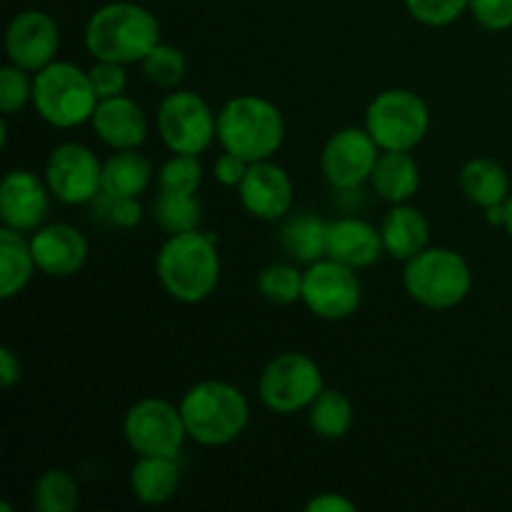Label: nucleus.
<instances>
[{
	"instance_id": "nucleus-1",
	"label": "nucleus",
	"mask_w": 512,
	"mask_h": 512,
	"mask_svg": "<svg viewBox=\"0 0 512 512\" xmlns=\"http://www.w3.org/2000/svg\"><path fill=\"white\" fill-rule=\"evenodd\" d=\"M155 275L165 293L178 303H203L220 283L218 238L200 230L168 235L155 258Z\"/></svg>"
},
{
	"instance_id": "nucleus-2",
	"label": "nucleus",
	"mask_w": 512,
	"mask_h": 512,
	"mask_svg": "<svg viewBox=\"0 0 512 512\" xmlns=\"http://www.w3.org/2000/svg\"><path fill=\"white\" fill-rule=\"evenodd\" d=\"M158 43V18L148 8L128 0L100 5L85 25V48L95 60L140 63Z\"/></svg>"
},
{
	"instance_id": "nucleus-3",
	"label": "nucleus",
	"mask_w": 512,
	"mask_h": 512,
	"mask_svg": "<svg viewBox=\"0 0 512 512\" xmlns=\"http://www.w3.org/2000/svg\"><path fill=\"white\" fill-rule=\"evenodd\" d=\"M185 430L193 443L205 448H220L245 433L250 420V405L235 385L225 380L195 383L180 400Z\"/></svg>"
},
{
	"instance_id": "nucleus-4",
	"label": "nucleus",
	"mask_w": 512,
	"mask_h": 512,
	"mask_svg": "<svg viewBox=\"0 0 512 512\" xmlns=\"http://www.w3.org/2000/svg\"><path fill=\"white\" fill-rule=\"evenodd\" d=\"M218 140L223 150L248 163L270 160L285 140L283 113L260 95L230 98L218 113Z\"/></svg>"
},
{
	"instance_id": "nucleus-5",
	"label": "nucleus",
	"mask_w": 512,
	"mask_h": 512,
	"mask_svg": "<svg viewBox=\"0 0 512 512\" xmlns=\"http://www.w3.org/2000/svg\"><path fill=\"white\" fill-rule=\"evenodd\" d=\"M98 103L88 70L68 60H53L33 75V108L53 128L70 130L90 123Z\"/></svg>"
},
{
	"instance_id": "nucleus-6",
	"label": "nucleus",
	"mask_w": 512,
	"mask_h": 512,
	"mask_svg": "<svg viewBox=\"0 0 512 512\" xmlns=\"http://www.w3.org/2000/svg\"><path fill=\"white\" fill-rule=\"evenodd\" d=\"M405 293L428 310H450L463 303L473 288L470 265L458 250L425 248L405 263Z\"/></svg>"
},
{
	"instance_id": "nucleus-7",
	"label": "nucleus",
	"mask_w": 512,
	"mask_h": 512,
	"mask_svg": "<svg viewBox=\"0 0 512 512\" xmlns=\"http://www.w3.org/2000/svg\"><path fill=\"white\" fill-rule=\"evenodd\" d=\"M365 130L373 135L380 150H413L428 135L430 110L413 90H383L370 100Z\"/></svg>"
},
{
	"instance_id": "nucleus-8",
	"label": "nucleus",
	"mask_w": 512,
	"mask_h": 512,
	"mask_svg": "<svg viewBox=\"0 0 512 512\" xmlns=\"http://www.w3.org/2000/svg\"><path fill=\"white\" fill-rule=\"evenodd\" d=\"M323 370L305 353H280L263 368L258 380L260 400L278 415H293L308 410L323 393Z\"/></svg>"
},
{
	"instance_id": "nucleus-9",
	"label": "nucleus",
	"mask_w": 512,
	"mask_h": 512,
	"mask_svg": "<svg viewBox=\"0 0 512 512\" xmlns=\"http://www.w3.org/2000/svg\"><path fill=\"white\" fill-rule=\"evenodd\" d=\"M160 140L170 153L200 155L218 138V113L193 90H173L155 113Z\"/></svg>"
},
{
	"instance_id": "nucleus-10",
	"label": "nucleus",
	"mask_w": 512,
	"mask_h": 512,
	"mask_svg": "<svg viewBox=\"0 0 512 512\" xmlns=\"http://www.w3.org/2000/svg\"><path fill=\"white\" fill-rule=\"evenodd\" d=\"M125 443L135 455L178 458L188 440L180 408L160 398H143L130 405L123 418Z\"/></svg>"
},
{
	"instance_id": "nucleus-11",
	"label": "nucleus",
	"mask_w": 512,
	"mask_h": 512,
	"mask_svg": "<svg viewBox=\"0 0 512 512\" xmlns=\"http://www.w3.org/2000/svg\"><path fill=\"white\" fill-rule=\"evenodd\" d=\"M300 300L320 320L338 323V320L353 318L363 303V283L358 278V270L333 258L308 265Z\"/></svg>"
},
{
	"instance_id": "nucleus-12",
	"label": "nucleus",
	"mask_w": 512,
	"mask_h": 512,
	"mask_svg": "<svg viewBox=\"0 0 512 512\" xmlns=\"http://www.w3.org/2000/svg\"><path fill=\"white\" fill-rule=\"evenodd\" d=\"M45 183L63 205H88L103 190V165L83 143H60L45 163Z\"/></svg>"
},
{
	"instance_id": "nucleus-13",
	"label": "nucleus",
	"mask_w": 512,
	"mask_h": 512,
	"mask_svg": "<svg viewBox=\"0 0 512 512\" xmlns=\"http://www.w3.org/2000/svg\"><path fill=\"white\" fill-rule=\"evenodd\" d=\"M380 153L383 150L365 128H340L330 135L320 153V170L330 188L350 193L368 183Z\"/></svg>"
},
{
	"instance_id": "nucleus-14",
	"label": "nucleus",
	"mask_w": 512,
	"mask_h": 512,
	"mask_svg": "<svg viewBox=\"0 0 512 512\" xmlns=\"http://www.w3.org/2000/svg\"><path fill=\"white\" fill-rule=\"evenodd\" d=\"M60 50V28L43 10H23L5 30L8 60L28 73H38L55 60Z\"/></svg>"
},
{
	"instance_id": "nucleus-15",
	"label": "nucleus",
	"mask_w": 512,
	"mask_h": 512,
	"mask_svg": "<svg viewBox=\"0 0 512 512\" xmlns=\"http://www.w3.org/2000/svg\"><path fill=\"white\" fill-rule=\"evenodd\" d=\"M50 188L33 170H10L0 185V220L5 228L33 233L50 213Z\"/></svg>"
},
{
	"instance_id": "nucleus-16",
	"label": "nucleus",
	"mask_w": 512,
	"mask_h": 512,
	"mask_svg": "<svg viewBox=\"0 0 512 512\" xmlns=\"http://www.w3.org/2000/svg\"><path fill=\"white\" fill-rule=\"evenodd\" d=\"M238 198L245 213L253 218L273 223L283 220L293 208V180L288 170L270 160L250 163L243 183L238 185Z\"/></svg>"
},
{
	"instance_id": "nucleus-17",
	"label": "nucleus",
	"mask_w": 512,
	"mask_h": 512,
	"mask_svg": "<svg viewBox=\"0 0 512 512\" xmlns=\"http://www.w3.org/2000/svg\"><path fill=\"white\" fill-rule=\"evenodd\" d=\"M35 265L48 278H70L80 273L88 260V238L70 223L40 225L30 235Z\"/></svg>"
},
{
	"instance_id": "nucleus-18",
	"label": "nucleus",
	"mask_w": 512,
	"mask_h": 512,
	"mask_svg": "<svg viewBox=\"0 0 512 512\" xmlns=\"http://www.w3.org/2000/svg\"><path fill=\"white\" fill-rule=\"evenodd\" d=\"M90 123L100 143L113 150H135L148 138V120L143 108L128 95L100 100Z\"/></svg>"
},
{
	"instance_id": "nucleus-19",
	"label": "nucleus",
	"mask_w": 512,
	"mask_h": 512,
	"mask_svg": "<svg viewBox=\"0 0 512 512\" xmlns=\"http://www.w3.org/2000/svg\"><path fill=\"white\" fill-rule=\"evenodd\" d=\"M385 253L383 235L378 228L360 218H338L328 225L325 258L348 265L353 270L373 268Z\"/></svg>"
},
{
	"instance_id": "nucleus-20",
	"label": "nucleus",
	"mask_w": 512,
	"mask_h": 512,
	"mask_svg": "<svg viewBox=\"0 0 512 512\" xmlns=\"http://www.w3.org/2000/svg\"><path fill=\"white\" fill-rule=\"evenodd\" d=\"M385 253L393 260L408 263L418 253H423L430 243V225L418 208L408 203H398L385 213L380 223Z\"/></svg>"
},
{
	"instance_id": "nucleus-21",
	"label": "nucleus",
	"mask_w": 512,
	"mask_h": 512,
	"mask_svg": "<svg viewBox=\"0 0 512 512\" xmlns=\"http://www.w3.org/2000/svg\"><path fill=\"white\" fill-rule=\"evenodd\" d=\"M370 185L390 205L408 203L420 188V165L410 150H383L375 163Z\"/></svg>"
},
{
	"instance_id": "nucleus-22",
	"label": "nucleus",
	"mask_w": 512,
	"mask_h": 512,
	"mask_svg": "<svg viewBox=\"0 0 512 512\" xmlns=\"http://www.w3.org/2000/svg\"><path fill=\"white\" fill-rule=\"evenodd\" d=\"M180 485L178 458L138 455L130 470V490L143 505H165L175 498Z\"/></svg>"
},
{
	"instance_id": "nucleus-23",
	"label": "nucleus",
	"mask_w": 512,
	"mask_h": 512,
	"mask_svg": "<svg viewBox=\"0 0 512 512\" xmlns=\"http://www.w3.org/2000/svg\"><path fill=\"white\" fill-rule=\"evenodd\" d=\"M38 270L30 248V238L13 228H0V298L13 300L28 288Z\"/></svg>"
},
{
	"instance_id": "nucleus-24",
	"label": "nucleus",
	"mask_w": 512,
	"mask_h": 512,
	"mask_svg": "<svg viewBox=\"0 0 512 512\" xmlns=\"http://www.w3.org/2000/svg\"><path fill=\"white\" fill-rule=\"evenodd\" d=\"M328 225V220L315 213L285 215V223L280 228V245L295 263H318L325 258V248H328Z\"/></svg>"
},
{
	"instance_id": "nucleus-25",
	"label": "nucleus",
	"mask_w": 512,
	"mask_h": 512,
	"mask_svg": "<svg viewBox=\"0 0 512 512\" xmlns=\"http://www.w3.org/2000/svg\"><path fill=\"white\" fill-rule=\"evenodd\" d=\"M153 178V165L143 153L115 150L103 163V190L110 198H140Z\"/></svg>"
},
{
	"instance_id": "nucleus-26",
	"label": "nucleus",
	"mask_w": 512,
	"mask_h": 512,
	"mask_svg": "<svg viewBox=\"0 0 512 512\" xmlns=\"http://www.w3.org/2000/svg\"><path fill=\"white\" fill-rule=\"evenodd\" d=\"M460 190L478 208L500 205L510 198V178L493 158H473L460 170Z\"/></svg>"
},
{
	"instance_id": "nucleus-27",
	"label": "nucleus",
	"mask_w": 512,
	"mask_h": 512,
	"mask_svg": "<svg viewBox=\"0 0 512 512\" xmlns=\"http://www.w3.org/2000/svg\"><path fill=\"white\" fill-rule=\"evenodd\" d=\"M353 403L345 393L335 388H323V393L310 403L308 423L318 438L340 440L353 428Z\"/></svg>"
},
{
	"instance_id": "nucleus-28",
	"label": "nucleus",
	"mask_w": 512,
	"mask_h": 512,
	"mask_svg": "<svg viewBox=\"0 0 512 512\" xmlns=\"http://www.w3.org/2000/svg\"><path fill=\"white\" fill-rule=\"evenodd\" d=\"M200 218H203V205L195 198V193H170L160 190L153 205V220L160 225V230L168 235L190 233L198 230Z\"/></svg>"
},
{
	"instance_id": "nucleus-29",
	"label": "nucleus",
	"mask_w": 512,
	"mask_h": 512,
	"mask_svg": "<svg viewBox=\"0 0 512 512\" xmlns=\"http://www.w3.org/2000/svg\"><path fill=\"white\" fill-rule=\"evenodd\" d=\"M80 505V485L68 470L48 468L33 485V508L38 512H73Z\"/></svg>"
},
{
	"instance_id": "nucleus-30",
	"label": "nucleus",
	"mask_w": 512,
	"mask_h": 512,
	"mask_svg": "<svg viewBox=\"0 0 512 512\" xmlns=\"http://www.w3.org/2000/svg\"><path fill=\"white\" fill-rule=\"evenodd\" d=\"M303 278L295 265L273 263L258 275V293L273 305H293L303 298Z\"/></svg>"
},
{
	"instance_id": "nucleus-31",
	"label": "nucleus",
	"mask_w": 512,
	"mask_h": 512,
	"mask_svg": "<svg viewBox=\"0 0 512 512\" xmlns=\"http://www.w3.org/2000/svg\"><path fill=\"white\" fill-rule=\"evenodd\" d=\"M143 75L158 88H178L188 73L185 55L175 45H168L160 40L143 60H140Z\"/></svg>"
},
{
	"instance_id": "nucleus-32",
	"label": "nucleus",
	"mask_w": 512,
	"mask_h": 512,
	"mask_svg": "<svg viewBox=\"0 0 512 512\" xmlns=\"http://www.w3.org/2000/svg\"><path fill=\"white\" fill-rule=\"evenodd\" d=\"M200 183H203V165L198 155L173 153V158L165 160L158 175V188L170 190V193H198Z\"/></svg>"
},
{
	"instance_id": "nucleus-33",
	"label": "nucleus",
	"mask_w": 512,
	"mask_h": 512,
	"mask_svg": "<svg viewBox=\"0 0 512 512\" xmlns=\"http://www.w3.org/2000/svg\"><path fill=\"white\" fill-rule=\"evenodd\" d=\"M28 103H33V78L28 70L8 63L0 68V113L8 115L20 113Z\"/></svg>"
},
{
	"instance_id": "nucleus-34",
	"label": "nucleus",
	"mask_w": 512,
	"mask_h": 512,
	"mask_svg": "<svg viewBox=\"0 0 512 512\" xmlns=\"http://www.w3.org/2000/svg\"><path fill=\"white\" fill-rule=\"evenodd\" d=\"M470 0H405V8L413 20L428 28H443L455 23L468 10Z\"/></svg>"
},
{
	"instance_id": "nucleus-35",
	"label": "nucleus",
	"mask_w": 512,
	"mask_h": 512,
	"mask_svg": "<svg viewBox=\"0 0 512 512\" xmlns=\"http://www.w3.org/2000/svg\"><path fill=\"white\" fill-rule=\"evenodd\" d=\"M88 75L100 100L123 95L125 88H128V73H125L123 63H113V60H95V65L88 70Z\"/></svg>"
},
{
	"instance_id": "nucleus-36",
	"label": "nucleus",
	"mask_w": 512,
	"mask_h": 512,
	"mask_svg": "<svg viewBox=\"0 0 512 512\" xmlns=\"http://www.w3.org/2000/svg\"><path fill=\"white\" fill-rule=\"evenodd\" d=\"M468 10L475 23L490 33L512 28V0H470Z\"/></svg>"
},
{
	"instance_id": "nucleus-37",
	"label": "nucleus",
	"mask_w": 512,
	"mask_h": 512,
	"mask_svg": "<svg viewBox=\"0 0 512 512\" xmlns=\"http://www.w3.org/2000/svg\"><path fill=\"white\" fill-rule=\"evenodd\" d=\"M95 200H98L100 208H103V218L108 220L113 228L133 230L135 225L143 220V208H140L138 198H110V195L100 193Z\"/></svg>"
},
{
	"instance_id": "nucleus-38",
	"label": "nucleus",
	"mask_w": 512,
	"mask_h": 512,
	"mask_svg": "<svg viewBox=\"0 0 512 512\" xmlns=\"http://www.w3.org/2000/svg\"><path fill=\"white\" fill-rule=\"evenodd\" d=\"M250 163L245 158H240V155L235 153H228L225 150L223 155H220L218 160H215L213 165V178L218 180L220 185H225V188H238L240 183H243L245 173H248Z\"/></svg>"
},
{
	"instance_id": "nucleus-39",
	"label": "nucleus",
	"mask_w": 512,
	"mask_h": 512,
	"mask_svg": "<svg viewBox=\"0 0 512 512\" xmlns=\"http://www.w3.org/2000/svg\"><path fill=\"white\" fill-rule=\"evenodd\" d=\"M308 512H355V503L340 493H320L308 500Z\"/></svg>"
},
{
	"instance_id": "nucleus-40",
	"label": "nucleus",
	"mask_w": 512,
	"mask_h": 512,
	"mask_svg": "<svg viewBox=\"0 0 512 512\" xmlns=\"http://www.w3.org/2000/svg\"><path fill=\"white\" fill-rule=\"evenodd\" d=\"M23 378V365H20V358L10 348H0V385L5 390L13 388L15 383H20Z\"/></svg>"
},
{
	"instance_id": "nucleus-41",
	"label": "nucleus",
	"mask_w": 512,
	"mask_h": 512,
	"mask_svg": "<svg viewBox=\"0 0 512 512\" xmlns=\"http://www.w3.org/2000/svg\"><path fill=\"white\" fill-rule=\"evenodd\" d=\"M503 228L508 230V235L512 238V193H510V198L505 200V225Z\"/></svg>"
}]
</instances>
